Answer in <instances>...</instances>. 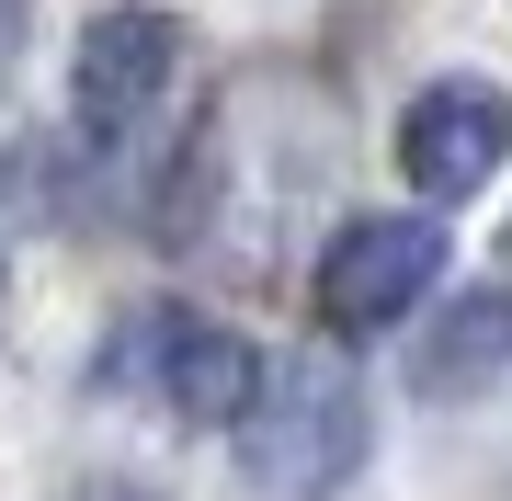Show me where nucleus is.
Wrapping results in <instances>:
<instances>
[{"label":"nucleus","instance_id":"nucleus-1","mask_svg":"<svg viewBox=\"0 0 512 501\" xmlns=\"http://www.w3.org/2000/svg\"><path fill=\"white\" fill-rule=\"evenodd\" d=\"M239 479H251L262 501H342L353 479H365V388H353L330 353H296V365H262L251 410H239Z\"/></svg>","mask_w":512,"mask_h":501},{"label":"nucleus","instance_id":"nucleus-2","mask_svg":"<svg viewBox=\"0 0 512 501\" xmlns=\"http://www.w3.org/2000/svg\"><path fill=\"white\" fill-rule=\"evenodd\" d=\"M103 388H137V399H160L171 422H194V433H228L239 410H251V388H262V353L239 342V331H217L205 308H137L126 331L103 342Z\"/></svg>","mask_w":512,"mask_h":501},{"label":"nucleus","instance_id":"nucleus-3","mask_svg":"<svg viewBox=\"0 0 512 501\" xmlns=\"http://www.w3.org/2000/svg\"><path fill=\"white\" fill-rule=\"evenodd\" d=\"M171 80H183V23H171V12H103L92 35H80V69H69L80 160H92V171H126L137 137L160 126Z\"/></svg>","mask_w":512,"mask_h":501},{"label":"nucleus","instance_id":"nucleus-4","mask_svg":"<svg viewBox=\"0 0 512 501\" xmlns=\"http://www.w3.org/2000/svg\"><path fill=\"white\" fill-rule=\"evenodd\" d=\"M433 285H444V228L433 217H353L342 240L319 251L308 308H319V331L365 342V331H399Z\"/></svg>","mask_w":512,"mask_h":501},{"label":"nucleus","instance_id":"nucleus-5","mask_svg":"<svg viewBox=\"0 0 512 501\" xmlns=\"http://www.w3.org/2000/svg\"><path fill=\"white\" fill-rule=\"evenodd\" d=\"M501 160H512V92H501V80H433V92H410V114H399V171H410L421 205L490 194Z\"/></svg>","mask_w":512,"mask_h":501},{"label":"nucleus","instance_id":"nucleus-6","mask_svg":"<svg viewBox=\"0 0 512 501\" xmlns=\"http://www.w3.org/2000/svg\"><path fill=\"white\" fill-rule=\"evenodd\" d=\"M512 376V285H467L456 308H433V331L410 342L421 399H490Z\"/></svg>","mask_w":512,"mask_h":501},{"label":"nucleus","instance_id":"nucleus-7","mask_svg":"<svg viewBox=\"0 0 512 501\" xmlns=\"http://www.w3.org/2000/svg\"><path fill=\"white\" fill-rule=\"evenodd\" d=\"M12 46H23V0H0V69H12Z\"/></svg>","mask_w":512,"mask_h":501},{"label":"nucleus","instance_id":"nucleus-8","mask_svg":"<svg viewBox=\"0 0 512 501\" xmlns=\"http://www.w3.org/2000/svg\"><path fill=\"white\" fill-rule=\"evenodd\" d=\"M501 251H512V240H501Z\"/></svg>","mask_w":512,"mask_h":501}]
</instances>
